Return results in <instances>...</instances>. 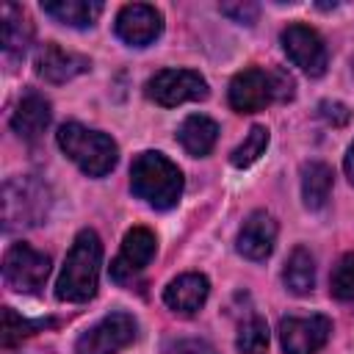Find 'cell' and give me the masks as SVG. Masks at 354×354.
<instances>
[{
	"mask_svg": "<svg viewBox=\"0 0 354 354\" xmlns=\"http://www.w3.org/2000/svg\"><path fill=\"white\" fill-rule=\"evenodd\" d=\"M318 113H321V119H326V122L335 124V127H343V124L351 119V111H348L343 102H329V100H324V102L318 105Z\"/></svg>",
	"mask_w": 354,
	"mask_h": 354,
	"instance_id": "cell-28",
	"label": "cell"
},
{
	"mask_svg": "<svg viewBox=\"0 0 354 354\" xmlns=\"http://www.w3.org/2000/svg\"><path fill=\"white\" fill-rule=\"evenodd\" d=\"M271 80H274V94H277V102H288L293 100L296 94V80L288 69H271Z\"/></svg>",
	"mask_w": 354,
	"mask_h": 354,
	"instance_id": "cell-26",
	"label": "cell"
},
{
	"mask_svg": "<svg viewBox=\"0 0 354 354\" xmlns=\"http://www.w3.org/2000/svg\"><path fill=\"white\" fill-rule=\"evenodd\" d=\"M332 335L326 315H288L279 321V343L285 354H318Z\"/></svg>",
	"mask_w": 354,
	"mask_h": 354,
	"instance_id": "cell-8",
	"label": "cell"
},
{
	"mask_svg": "<svg viewBox=\"0 0 354 354\" xmlns=\"http://www.w3.org/2000/svg\"><path fill=\"white\" fill-rule=\"evenodd\" d=\"M238 252L249 260H266L277 243V221L266 210H254L246 216L243 227L238 230Z\"/></svg>",
	"mask_w": 354,
	"mask_h": 354,
	"instance_id": "cell-14",
	"label": "cell"
},
{
	"mask_svg": "<svg viewBox=\"0 0 354 354\" xmlns=\"http://www.w3.org/2000/svg\"><path fill=\"white\" fill-rule=\"evenodd\" d=\"M235 346L241 354H266L268 348V324L260 315H249L235 337Z\"/></svg>",
	"mask_w": 354,
	"mask_h": 354,
	"instance_id": "cell-23",
	"label": "cell"
},
{
	"mask_svg": "<svg viewBox=\"0 0 354 354\" xmlns=\"http://www.w3.org/2000/svg\"><path fill=\"white\" fill-rule=\"evenodd\" d=\"M136 340V321L127 313H111L86 329L77 343L75 354H119Z\"/></svg>",
	"mask_w": 354,
	"mask_h": 354,
	"instance_id": "cell-7",
	"label": "cell"
},
{
	"mask_svg": "<svg viewBox=\"0 0 354 354\" xmlns=\"http://www.w3.org/2000/svg\"><path fill=\"white\" fill-rule=\"evenodd\" d=\"M50 119H53L50 102H47L41 94L28 91V94L17 102V108H14V113H11V127H14V133H17L19 138L33 141V138H39V136L47 130Z\"/></svg>",
	"mask_w": 354,
	"mask_h": 354,
	"instance_id": "cell-16",
	"label": "cell"
},
{
	"mask_svg": "<svg viewBox=\"0 0 354 354\" xmlns=\"http://www.w3.org/2000/svg\"><path fill=\"white\" fill-rule=\"evenodd\" d=\"M50 277V257L30 243H14L3 254V279L17 293H36Z\"/></svg>",
	"mask_w": 354,
	"mask_h": 354,
	"instance_id": "cell-5",
	"label": "cell"
},
{
	"mask_svg": "<svg viewBox=\"0 0 354 354\" xmlns=\"http://www.w3.org/2000/svg\"><path fill=\"white\" fill-rule=\"evenodd\" d=\"M177 354H218L207 340L191 337V340H180L177 343Z\"/></svg>",
	"mask_w": 354,
	"mask_h": 354,
	"instance_id": "cell-29",
	"label": "cell"
},
{
	"mask_svg": "<svg viewBox=\"0 0 354 354\" xmlns=\"http://www.w3.org/2000/svg\"><path fill=\"white\" fill-rule=\"evenodd\" d=\"M130 191L155 210H171L183 196V171L163 152H141L130 166Z\"/></svg>",
	"mask_w": 354,
	"mask_h": 354,
	"instance_id": "cell-2",
	"label": "cell"
},
{
	"mask_svg": "<svg viewBox=\"0 0 354 354\" xmlns=\"http://www.w3.org/2000/svg\"><path fill=\"white\" fill-rule=\"evenodd\" d=\"M33 66H36V75L44 77L47 83H66V80H72V77L88 72L91 61H88L86 55H80V53L64 50V47L55 44V41H47V44L39 47Z\"/></svg>",
	"mask_w": 354,
	"mask_h": 354,
	"instance_id": "cell-13",
	"label": "cell"
},
{
	"mask_svg": "<svg viewBox=\"0 0 354 354\" xmlns=\"http://www.w3.org/2000/svg\"><path fill=\"white\" fill-rule=\"evenodd\" d=\"M266 147H268V127L254 124V127L246 133V138L232 149L230 163H232L235 169H246V166H252V163L266 152Z\"/></svg>",
	"mask_w": 354,
	"mask_h": 354,
	"instance_id": "cell-22",
	"label": "cell"
},
{
	"mask_svg": "<svg viewBox=\"0 0 354 354\" xmlns=\"http://www.w3.org/2000/svg\"><path fill=\"white\" fill-rule=\"evenodd\" d=\"M207 293H210V282L205 274H196V271H188V274H180L177 279H171L163 290V301L169 310L180 313V315H194L205 301H207Z\"/></svg>",
	"mask_w": 354,
	"mask_h": 354,
	"instance_id": "cell-15",
	"label": "cell"
},
{
	"mask_svg": "<svg viewBox=\"0 0 354 354\" xmlns=\"http://www.w3.org/2000/svg\"><path fill=\"white\" fill-rule=\"evenodd\" d=\"M343 169H346V177L354 183V144L348 147V152H346V160H343Z\"/></svg>",
	"mask_w": 354,
	"mask_h": 354,
	"instance_id": "cell-30",
	"label": "cell"
},
{
	"mask_svg": "<svg viewBox=\"0 0 354 354\" xmlns=\"http://www.w3.org/2000/svg\"><path fill=\"white\" fill-rule=\"evenodd\" d=\"M116 36L130 47H147L163 33V14L147 3H127L113 22Z\"/></svg>",
	"mask_w": 354,
	"mask_h": 354,
	"instance_id": "cell-11",
	"label": "cell"
},
{
	"mask_svg": "<svg viewBox=\"0 0 354 354\" xmlns=\"http://www.w3.org/2000/svg\"><path fill=\"white\" fill-rule=\"evenodd\" d=\"M210 94L207 80L194 69H160L147 80V97L163 108L196 102Z\"/></svg>",
	"mask_w": 354,
	"mask_h": 354,
	"instance_id": "cell-4",
	"label": "cell"
},
{
	"mask_svg": "<svg viewBox=\"0 0 354 354\" xmlns=\"http://www.w3.org/2000/svg\"><path fill=\"white\" fill-rule=\"evenodd\" d=\"M155 246H158V241H155V232H152V230H147V227H133V230H127V235H124V241H122V252H119V257L111 263V277H113L116 282L133 279L141 268L149 266V260L155 257Z\"/></svg>",
	"mask_w": 354,
	"mask_h": 354,
	"instance_id": "cell-12",
	"label": "cell"
},
{
	"mask_svg": "<svg viewBox=\"0 0 354 354\" xmlns=\"http://www.w3.org/2000/svg\"><path fill=\"white\" fill-rule=\"evenodd\" d=\"M6 230L17 224H39L41 216L47 213V194L39 183L33 180H11L6 185Z\"/></svg>",
	"mask_w": 354,
	"mask_h": 354,
	"instance_id": "cell-10",
	"label": "cell"
},
{
	"mask_svg": "<svg viewBox=\"0 0 354 354\" xmlns=\"http://www.w3.org/2000/svg\"><path fill=\"white\" fill-rule=\"evenodd\" d=\"M216 138H218V124L205 113H191L177 127V141L191 158H205L216 147Z\"/></svg>",
	"mask_w": 354,
	"mask_h": 354,
	"instance_id": "cell-17",
	"label": "cell"
},
{
	"mask_svg": "<svg viewBox=\"0 0 354 354\" xmlns=\"http://www.w3.org/2000/svg\"><path fill=\"white\" fill-rule=\"evenodd\" d=\"M279 41H282L285 55L293 61V66H299L310 77H321L326 72L329 53H326V44H324V39L315 28L293 22L279 33Z\"/></svg>",
	"mask_w": 354,
	"mask_h": 354,
	"instance_id": "cell-6",
	"label": "cell"
},
{
	"mask_svg": "<svg viewBox=\"0 0 354 354\" xmlns=\"http://www.w3.org/2000/svg\"><path fill=\"white\" fill-rule=\"evenodd\" d=\"M227 97H230L232 111H238V113H254V111H263L266 105L277 102L271 69L266 72V69L249 66V69L238 72V75L230 80Z\"/></svg>",
	"mask_w": 354,
	"mask_h": 354,
	"instance_id": "cell-9",
	"label": "cell"
},
{
	"mask_svg": "<svg viewBox=\"0 0 354 354\" xmlns=\"http://www.w3.org/2000/svg\"><path fill=\"white\" fill-rule=\"evenodd\" d=\"M55 138H58V147L64 149V155L69 160H75L77 169L88 177H105L119 160V147L111 136H105L100 130H88L77 122L61 124Z\"/></svg>",
	"mask_w": 354,
	"mask_h": 354,
	"instance_id": "cell-3",
	"label": "cell"
},
{
	"mask_svg": "<svg viewBox=\"0 0 354 354\" xmlns=\"http://www.w3.org/2000/svg\"><path fill=\"white\" fill-rule=\"evenodd\" d=\"M332 194V169L321 160L301 166V199L307 210H321Z\"/></svg>",
	"mask_w": 354,
	"mask_h": 354,
	"instance_id": "cell-20",
	"label": "cell"
},
{
	"mask_svg": "<svg viewBox=\"0 0 354 354\" xmlns=\"http://www.w3.org/2000/svg\"><path fill=\"white\" fill-rule=\"evenodd\" d=\"M282 279H285V288L296 296H307L315 285V260L313 254L304 249V246H296L285 263V271H282Z\"/></svg>",
	"mask_w": 354,
	"mask_h": 354,
	"instance_id": "cell-21",
	"label": "cell"
},
{
	"mask_svg": "<svg viewBox=\"0 0 354 354\" xmlns=\"http://www.w3.org/2000/svg\"><path fill=\"white\" fill-rule=\"evenodd\" d=\"M39 326H44V321H28V318L17 315L11 307H6L3 310V335H0L3 337V346H14L17 340L33 335Z\"/></svg>",
	"mask_w": 354,
	"mask_h": 354,
	"instance_id": "cell-24",
	"label": "cell"
},
{
	"mask_svg": "<svg viewBox=\"0 0 354 354\" xmlns=\"http://www.w3.org/2000/svg\"><path fill=\"white\" fill-rule=\"evenodd\" d=\"M102 8L105 6L97 0H44L41 3V11L47 17L69 28H91L102 14Z\"/></svg>",
	"mask_w": 354,
	"mask_h": 354,
	"instance_id": "cell-19",
	"label": "cell"
},
{
	"mask_svg": "<svg viewBox=\"0 0 354 354\" xmlns=\"http://www.w3.org/2000/svg\"><path fill=\"white\" fill-rule=\"evenodd\" d=\"M332 293L343 301H354V252L343 254L332 271Z\"/></svg>",
	"mask_w": 354,
	"mask_h": 354,
	"instance_id": "cell-25",
	"label": "cell"
},
{
	"mask_svg": "<svg viewBox=\"0 0 354 354\" xmlns=\"http://www.w3.org/2000/svg\"><path fill=\"white\" fill-rule=\"evenodd\" d=\"M0 41H3V50L8 55H22L30 47L33 22L19 6H11V3L3 6V11H0Z\"/></svg>",
	"mask_w": 354,
	"mask_h": 354,
	"instance_id": "cell-18",
	"label": "cell"
},
{
	"mask_svg": "<svg viewBox=\"0 0 354 354\" xmlns=\"http://www.w3.org/2000/svg\"><path fill=\"white\" fill-rule=\"evenodd\" d=\"M221 14H227L235 22L252 25L257 19V6L254 3H221Z\"/></svg>",
	"mask_w": 354,
	"mask_h": 354,
	"instance_id": "cell-27",
	"label": "cell"
},
{
	"mask_svg": "<svg viewBox=\"0 0 354 354\" xmlns=\"http://www.w3.org/2000/svg\"><path fill=\"white\" fill-rule=\"evenodd\" d=\"M100 266H102V243L94 230H80L75 243L64 260V268L55 282V296L61 301H88L100 285Z\"/></svg>",
	"mask_w": 354,
	"mask_h": 354,
	"instance_id": "cell-1",
	"label": "cell"
}]
</instances>
